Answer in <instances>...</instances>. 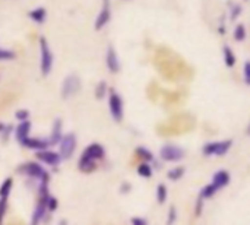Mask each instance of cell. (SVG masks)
I'll list each match as a JSON object with an SVG mask.
<instances>
[{
	"instance_id": "cell-1",
	"label": "cell",
	"mask_w": 250,
	"mask_h": 225,
	"mask_svg": "<svg viewBox=\"0 0 250 225\" xmlns=\"http://www.w3.org/2000/svg\"><path fill=\"white\" fill-rule=\"evenodd\" d=\"M40 54H41V73L47 76L53 69V53L45 41V38H40Z\"/></svg>"
},
{
	"instance_id": "cell-25",
	"label": "cell",
	"mask_w": 250,
	"mask_h": 225,
	"mask_svg": "<svg viewBox=\"0 0 250 225\" xmlns=\"http://www.w3.org/2000/svg\"><path fill=\"white\" fill-rule=\"evenodd\" d=\"M136 154H138L142 160H145V161H152V160H154L152 152H151L149 149H146L145 146H139V148L136 149Z\"/></svg>"
},
{
	"instance_id": "cell-18",
	"label": "cell",
	"mask_w": 250,
	"mask_h": 225,
	"mask_svg": "<svg viewBox=\"0 0 250 225\" xmlns=\"http://www.w3.org/2000/svg\"><path fill=\"white\" fill-rule=\"evenodd\" d=\"M29 16H31L35 22L41 23V22H44V19H45V9H44V7L34 9V10L29 13Z\"/></svg>"
},
{
	"instance_id": "cell-13",
	"label": "cell",
	"mask_w": 250,
	"mask_h": 225,
	"mask_svg": "<svg viewBox=\"0 0 250 225\" xmlns=\"http://www.w3.org/2000/svg\"><path fill=\"white\" fill-rule=\"evenodd\" d=\"M229 183H230V174H229L226 170H221V171L215 173L214 177H212V184H214L218 190L223 189V187H226Z\"/></svg>"
},
{
	"instance_id": "cell-14",
	"label": "cell",
	"mask_w": 250,
	"mask_h": 225,
	"mask_svg": "<svg viewBox=\"0 0 250 225\" xmlns=\"http://www.w3.org/2000/svg\"><path fill=\"white\" fill-rule=\"evenodd\" d=\"M45 199H47V198H45ZM45 199H41V201L38 202V205H37V208H35V211H34V214H32V223H31V225H38L41 223V220L44 218L45 209H47V206H45Z\"/></svg>"
},
{
	"instance_id": "cell-15",
	"label": "cell",
	"mask_w": 250,
	"mask_h": 225,
	"mask_svg": "<svg viewBox=\"0 0 250 225\" xmlns=\"http://www.w3.org/2000/svg\"><path fill=\"white\" fill-rule=\"evenodd\" d=\"M29 132H31V122L29 120L21 122L16 127V139L19 142H22L23 139H26L29 136Z\"/></svg>"
},
{
	"instance_id": "cell-33",
	"label": "cell",
	"mask_w": 250,
	"mask_h": 225,
	"mask_svg": "<svg viewBox=\"0 0 250 225\" xmlns=\"http://www.w3.org/2000/svg\"><path fill=\"white\" fill-rule=\"evenodd\" d=\"M245 82L249 85L250 83V63L249 61H246L245 63Z\"/></svg>"
},
{
	"instance_id": "cell-26",
	"label": "cell",
	"mask_w": 250,
	"mask_h": 225,
	"mask_svg": "<svg viewBox=\"0 0 250 225\" xmlns=\"http://www.w3.org/2000/svg\"><path fill=\"white\" fill-rule=\"evenodd\" d=\"M105 94H107V83H105L104 81H101V82L97 85V88H95V97H97L98 100H103V98L105 97Z\"/></svg>"
},
{
	"instance_id": "cell-7",
	"label": "cell",
	"mask_w": 250,
	"mask_h": 225,
	"mask_svg": "<svg viewBox=\"0 0 250 225\" xmlns=\"http://www.w3.org/2000/svg\"><path fill=\"white\" fill-rule=\"evenodd\" d=\"M22 168H23V173L28 174L29 177L38 179L41 183H48V174L45 173V170L40 164H37V163H28Z\"/></svg>"
},
{
	"instance_id": "cell-5",
	"label": "cell",
	"mask_w": 250,
	"mask_h": 225,
	"mask_svg": "<svg viewBox=\"0 0 250 225\" xmlns=\"http://www.w3.org/2000/svg\"><path fill=\"white\" fill-rule=\"evenodd\" d=\"M185 149L176 145H164L160 151V157L167 163H179L185 158Z\"/></svg>"
},
{
	"instance_id": "cell-17",
	"label": "cell",
	"mask_w": 250,
	"mask_h": 225,
	"mask_svg": "<svg viewBox=\"0 0 250 225\" xmlns=\"http://www.w3.org/2000/svg\"><path fill=\"white\" fill-rule=\"evenodd\" d=\"M78 167H79V170L82 173H92L97 168V163L92 161V160H89V158H86V157H83V155H81V160H79Z\"/></svg>"
},
{
	"instance_id": "cell-9",
	"label": "cell",
	"mask_w": 250,
	"mask_h": 225,
	"mask_svg": "<svg viewBox=\"0 0 250 225\" xmlns=\"http://www.w3.org/2000/svg\"><path fill=\"white\" fill-rule=\"evenodd\" d=\"M37 158L40 161H42L44 164L47 165H51V167H56L60 164L62 158L57 152H53V151H48V149H44V151H38L37 152Z\"/></svg>"
},
{
	"instance_id": "cell-28",
	"label": "cell",
	"mask_w": 250,
	"mask_h": 225,
	"mask_svg": "<svg viewBox=\"0 0 250 225\" xmlns=\"http://www.w3.org/2000/svg\"><path fill=\"white\" fill-rule=\"evenodd\" d=\"M177 220V209L176 206H171L168 211V218H167V225H173Z\"/></svg>"
},
{
	"instance_id": "cell-21",
	"label": "cell",
	"mask_w": 250,
	"mask_h": 225,
	"mask_svg": "<svg viewBox=\"0 0 250 225\" xmlns=\"http://www.w3.org/2000/svg\"><path fill=\"white\" fill-rule=\"evenodd\" d=\"M183 174H185V168H183V167H176V168H173V170H170V171L167 173V177H168L170 180L176 182V180H180V179L183 177Z\"/></svg>"
},
{
	"instance_id": "cell-23",
	"label": "cell",
	"mask_w": 250,
	"mask_h": 225,
	"mask_svg": "<svg viewBox=\"0 0 250 225\" xmlns=\"http://www.w3.org/2000/svg\"><path fill=\"white\" fill-rule=\"evenodd\" d=\"M166 201H167V187L164 184H158V187H157V202L160 205H163V204H166Z\"/></svg>"
},
{
	"instance_id": "cell-24",
	"label": "cell",
	"mask_w": 250,
	"mask_h": 225,
	"mask_svg": "<svg viewBox=\"0 0 250 225\" xmlns=\"http://www.w3.org/2000/svg\"><path fill=\"white\" fill-rule=\"evenodd\" d=\"M138 174L141 176V177H145V179H149L151 176H152V168H151V165L149 164H141L139 167H138Z\"/></svg>"
},
{
	"instance_id": "cell-35",
	"label": "cell",
	"mask_w": 250,
	"mask_h": 225,
	"mask_svg": "<svg viewBox=\"0 0 250 225\" xmlns=\"http://www.w3.org/2000/svg\"><path fill=\"white\" fill-rule=\"evenodd\" d=\"M240 12H242V7L240 6H234V12H233V15H231V18L234 19L237 15H240Z\"/></svg>"
},
{
	"instance_id": "cell-6",
	"label": "cell",
	"mask_w": 250,
	"mask_h": 225,
	"mask_svg": "<svg viewBox=\"0 0 250 225\" xmlns=\"http://www.w3.org/2000/svg\"><path fill=\"white\" fill-rule=\"evenodd\" d=\"M108 108H110V114L116 122H122L123 120V100L122 97L111 91L110 92V98H108Z\"/></svg>"
},
{
	"instance_id": "cell-29",
	"label": "cell",
	"mask_w": 250,
	"mask_h": 225,
	"mask_svg": "<svg viewBox=\"0 0 250 225\" xmlns=\"http://www.w3.org/2000/svg\"><path fill=\"white\" fill-rule=\"evenodd\" d=\"M45 206H47V209H50V211H56V209H57V201H56V198L48 196V198L45 199Z\"/></svg>"
},
{
	"instance_id": "cell-19",
	"label": "cell",
	"mask_w": 250,
	"mask_h": 225,
	"mask_svg": "<svg viewBox=\"0 0 250 225\" xmlns=\"http://www.w3.org/2000/svg\"><path fill=\"white\" fill-rule=\"evenodd\" d=\"M224 61L229 67H233L236 64V57L230 47H224Z\"/></svg>"
},
{
	"instance_id": "cell-4",
	"label": "cell",
	"mask_w": 250,
	"mask_h": 225,
	"mask_svg": "<svg viewBox=\"0 0 250 225\" xmlns=\"http://www.w3.org/2000/svg\"><path fill=\"white\" fill-rule=\"evenodd\" d=\"M233 145V141L231 139H227V141H218V142H209L204 146V154L205 155H209V157H214V155H224L230 151Z\"/></svg>"
},
{
	"instance_id": "cell-3",
	"label": "cell",
	"mask_w": 250,
	"mask_h": 225,
	"mask_svg": "<svg viewBox=\"0 0 250 225\" xmlns=\"http://www.w3.org/2000/svg\"><path fill=\"white\" fill-rule=\"evenodd\" d=\"M81 91V79L78 75H69L62 83V97L64 100L73 97Z\"/></svg>"
},
{
	"instance_id": "cell-31",
	"label": "cell",
	"mask_w": 250,
	"mask_h": 225,
	"mask_svg": "<svg viewBox=\"0 0 250 225\" xmlns=\"http://www.w3.org/2000/svg\"><path fill=\"white\" fill-rule=\"evenodd\" d=\"M15 117H16L18 120H21V122H25V120H28V117H29V111H28V110H19V111L15 113Z\"/></svg>"
},
{
	"instance_id": "cell-10",
	"label": "cell",
	"mask_w": 250,
	"mask_h": 225,
	"mask_svg": "<svg viewBox=\"0 0 250 225\" xmlns=\"http://www.w3.org/2000/svg\"><path fill=\"white\" fill-rule=\"evenodd\" d=\"M82 155L97 163L98 160H103V158H104L105 151H104V148H103L100 143H91V145L83 151V154H82Z\"/></svg>"
},
{
	"instance_id": "cell-34",
	"label": "cell",
	"mask_w": 250,
	"mask_h": 225,
	"mask_svg": "<svg viewBox=\"0 0 250 225\" xmlns=\"http://www.w3.org/2000/svg\"><path fill=\"white\" fill-rule=\"evenodd\" d=\"M132 225H148V223L142 218H132Z\"/></svg>"
},
{
	"instance_id": "cell-16",
	"label": "cell",
	"mask_w": 250,
	"mask_h": 225,
	"mask_svg": "<svg viewBox=\"0 0 250 225\" xmlns=\"http://www.w3.org/2000/svg\"><path fill=\"white\" fill-rule=\"evenodd\" d=\"M62 136H63L62 122L57 119V120L54 122L53 129H51V136H50V139H48V143H50V145H56V143H59V142H60V139H62Z\"/></svg>"
},
{
	"instance_id": "cell-22",
	"label": "cell",
	"mask_w": 250,
	"mask_h": 225,
	"mask_svg": "<svg viewBox=\"0 0 250 225\" xmlns=\"http://www.w3.org/2000/svg\"><path fill=\"white\" fill-rule=\"evenodd\" d=\"M12 184H13L12 179H6V180L3 182V184H1V187H0V198L7 199V196H9V193H10V190H12Z\"/></svg>"
},
{
	"instance_id": "cell-11",
	"label": "cell",
	"mask_w": 250,
	"mask_h": 225,
	"mask_svg": "<svg viewBox=\"0 0 250 225\" xmlns=\"http://www.w3.org/2000/svg\"><path fill=\"white\" fill-rule=\"evenodd\" d=\"M105 63H107V67L111 73H117L120 70V61H119L117 53L113 47H108V50H107Z\"/></svg>"
},
{
	"instance_id": "cell-2",
	"label": "cell",
	"mask_w": 250,
	"mask_h": 225,
	"mask_svg": "<svg viewBox=\"0 0 250 225\" xmlns=\"http://www.w3.org/2000/svg\"><path fill=\"white\" fill-rule=\"evenodd\" d=\"M76 149V136L73 133H67L62 136L59 142V155L62 160H69L72 158L73 152Z\"/></svg>"
},
{
	"instance_id": "cell-30",
	"label": "cell",
	"mask_w": 250,
	"mask_h": 225,
	"mask_svg": "<svg viewBox=\"0 0 250 225\" xmlns=\"http://www.w3.org/2000/svg\"><path fill=\"white\" fill-rule=\"evenodd\" d=\"M13 57H15V53L13 51L0 48V60H12Z\"/></svg>"
},
{
	"instance_id": "cell-12",
	"label": "cell",
	"mask_w": 250,
	"mask_h": 225,
	"mask_svg": "<svg viewBox=\"0 0 250 225\" xmlns=\"http://www.w3.org/2000/svg\"><path fill=\"white\" fill-rule=\"evenodd\" d=\"M110 18H111L110 3H108V0H104L103 10H101V13L98 15V18H97V20H95V29H101V28H104V26L110 22Z\"/></svg>"
},
{
	"instance_id": "cell-27",
	"label": "cell",
	"mask_w": 250,
	"mask_h": 225,
	"mask_svg": "<svg viewBox=\"0 0 250 225\" xmlns=\"http://www.w3.org/2000/svg\"><path fill=\"white\" fill-rule=\"evenodd\" d=\"M234 38L237 41H243L246 38V29H245V25H237L236 29H234Z\"/></svg>"
},
{
	"instance_id": "cell-32",
	"label": "cell",
	"mask_w": 250,
	"mask_h": 225,
	"mask_svg": "<svg viewBox=\"0 0 250 225\" xmlns=\"http://www.w3.org/2000/svg\"><path fill=\"white\" fill-rule=\"evenodd\" d=\"M6 204H7V199L0 198V225L3 224V217L6 214Z\"/></svg>"
},
{
	"instance_id": "cell-8",
	"label": "cell",
	"mask_w": 250,
	"mask_h": 225,
	"mask_svg": "<svg viewBox=\"0 0 250 225\" xmlns=\"http://www.w3.org/2000/svg\"><path fill=\"white\" fill-rule=\"evenodd\" d=\"M21 145L22 146H25V148H28V149H34V151H44V149H47L48 146H50V143H48V141L47 139H40V138H31V136H28L26 139H23L22 142H21Z\"/></svg>"
},
{
	"instance_id": "cell-20",
	"label": "cell",
	"mask_w": 250,
	"mask_h": 225,
	"mask_svg": "<svg viewBox=\"0 0 250 225\" xmlns=\"http://www.w3.org/2000/svg\"><path fill=\"white\" fill-rule=\"evenodd\" d=\"M217 192H218V189L211 183V184H208V186H205V187L202 189V192H201V199H209V198H212Z\"/></svg>"
}]
</instances>
